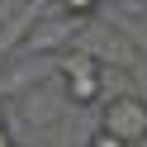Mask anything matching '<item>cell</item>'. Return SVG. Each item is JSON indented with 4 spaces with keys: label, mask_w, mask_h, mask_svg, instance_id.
Segmentation results:
<instances>
[{
    "label": "cell",
    "mask_w": 147,
    "mask_h": 147,
    "mask_svg": "<svg viewBox=\"0 0 147 147\" xmlns=\"http://www.w3.org/2000/svg\"><path fill=\"white\" fill-rule=\"evenodd\" d=\"M105 133H114L119 142H147V100L142 95H114L105 105V119H100Z\"/></svg>",
    "instance_id": "obj_1"
},
{
    "label": "cell",
    "mask_w": 147,
    "mask_h": 147,
    "mask_svg": "<svg viewBox=\"0 0 147 147\" xmlns=\"http://www.w3.org/2000/svg\"><path fill=\"white\" fill-rule=\"evenodd\" d=\"M100 90H105V76L100 71H81V76H67V100L71 105H95Z\"/></svg>",
    "instance_id": "obj_2"
},
{
    "label": "cell",
    "mask_w": 147,
    "mask_h": 147,
    "mask_svg": "<svg viewBox=\"0 0 147 147\" xmlns=\"http://www.w3.org/2000/svg\"><path fill=\"white\" fill-rule=\"evenodd\" d=\"M57 71H62V76H81V71H100V57H90V52H62V57H57Z\"/></svg>",
    "instance_id": "obj_3"
},
{
    "label": "cell",
    "mask_w": 147,
    "mask_h": 147,
    "mask_svg": "<svg viewBox=\"0 0 147 147\" xmlns=\"http://www.w3.org/2000/svg\"><path fill=\"white\" fill-rule=\"evenodd\" d=\"M57 5H62V14H67V19H81V14H90V10H95L100 0H57Z\"/></svg>",
    "instance_id": "obj_4"
},
{
    "label": "cell",
    "mask_w": 147,
    "mask_h": 147,
    "mask_svg": "<svg viewBox=\"0 0 147 147\" xmlns=\"http://www.w3.org/2000/svg\"><path fill=\"white\" fill-rule=\"evenodd\" d=\"M86 147H128V142H119L114 133H105V128H100V133H90V142Z\"/></svg>",
    "instance_id": "obj_5"
},
{
    "label": "cell",
    "mask_w": 147,
    "mask_h": 147,
    "mask_svg": "<svg viewBox=\"0 0 147 147\" xmlns=\"http://www.w3.org/2000/svg\"><path fill=\"white\" fill-rule=\"evenodd\" d=\"M0 147H10V133H5V123H0Z\"/></svg>",
    "instance_id": "obj_6"
}]
</instances>
